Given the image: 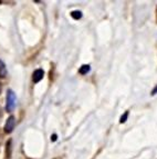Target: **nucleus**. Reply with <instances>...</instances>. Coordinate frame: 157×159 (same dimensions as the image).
<instances>
[{"mask_svg":"<svg viewBox=\"0 0 157 159\" xmlns=\"http://www.w3.org/2000/svg\"><path fill=\"white\" fill-rule=\"evenodd\" d=\"M90 69H91V68H90L89 65H83L81 68L78 69V72H80L81 75H87V72L90 71Z\"/></svg>","mask_w":157,"mask_h":159,"instance_id":"nucleus-5","label":"nucleus"},{"mask_svg":"<svg viewBox=\"0 0 157 159\" xmlns=\"http://www.w3.org/2000/svg\"><path fill=\"white\" fill-rule=\"evenodd\" d=\"M1 117H2V111H1V108H0V119H1Z\"/></svg>","mask_w":157,"mask_h":159,"instance_id":"nucleus-11","label":"nucleus"},{"mask_svg":"<svg viewBox=\"0 0 157 159\" xmlns=\"http://www.w3.org/2000/svg\"><path fill=\"white\" fill-rule=\"evenodd\" d=\"M156 93H157V86L153 89V91H152V95H156Z\"/></svg>","mask_w":157,"mask_h":159,"instance_id":"nucleus-9","label":"nucleus"},{"mask_svg":"<svg viewBox=\"0 0 157 159\" xmlns=\"http://www.w3.org/2000/svg\"><path fill=\"white\" fill-rule=\"evenodd\" d=\"M156 16H157V8H156Z\"/></svg>","mask_w":157,"mask_h":159,"instance_id":"nucleus-12","label":"nucleus"},{"mask_svg":"<svg viewBox=\"0 0 157 159\" xmlns=\"http://www.w3.org/2000/svg\"><path fill=\"white\" fill-rule=\"evenodd\" d=\"M10 155H11V140H9L7 143V148H6V157L10 158Z\"/></svg>","mask_w":157,"mask_h":159,"instance_id":"nucleus-7","label":"nucleus"},{"mask_svg":"<svg viewBox=\"0 0 157 159\" xmlns=\"http://www.w3.org/2000/svg\"><path fill=\"white\" fill-rule=\"evenodd\" d=\"M51 140H53V141H55V140H57V136H55V135L51 136Z\"/></svg>","mask_w":157,"mask_h":159,"instance_id":"nucleus-10","label":"nucleus"},{"mask_svg":"<svg viewBox=\"0 0 157 159\" xmlns=\"http://www.w3.org/2000/svg\"><path fill=\"white\" fill-rule=\"evenodd\" d=\"M127 117H128V111H126L125 114H124V116L121 117V119H120V122L121 124H123V122L126 121V119H127Z\"/></svg>","mask_w":157,"mask_h":159,"instance_id":"nucleus-8","label":"nucleus"},{"mask_svg":"<svg viewBox=\"0 0 157 159\" xmlns=\"http://www.w3.org/2000/svg\"><path fill=\"white\" fill-rule=\"evenodd\" d=\"M6 76H7V68L5 62L0 59V78H5Z\"/></svg>","mask_w":157,"mask_h":159,"instance_id":"nucleus-4","label":"nucleus"},{"mask_svg":"<svg viewBox=\"0 0 157 159\" xmlns=\"http://www.w3.org/2000/svg\"><path fill=\"white\" fill-rule=\"evenodd\" d=\"M43 76H45V71L42 69H37L32 75V80H33V82H39L42 80Z\"/></svg>","mask_w":157,"mask_h":159,"instance_id":"nucleus-3","label":"nucleus"},{"mask_svg":"<svg viewBox=\"0 0 157 159\" xmlns=\"http://www.w3.org/2000/svg\"><path fill=\"white\" fill-rule=\"evenodd\" d=\"M6 110L8 112H11L16 107V95L11 89L7 91V98H6Z\"/></svg>","mask_w":157,"mask_h":159,"instance_id":"nucleus-1","label":"nucleus"},{"mask_svg":"<svg viewBox=\"0 0 157 159\" xmlns=\"http://www.w3.org/2000/svg\"><path fill=\"white\" fill-rule=\"evenodd\" d=\"M71 17L73 19H75V20H78V19L82 18V12L81 11H72L71 12Z\"/></svg>","mask_w":157,"mask_h":159,"instance_id":"nucleus-6","label":"nucleus"},{"mask_svg":"<svg viewBox=\"0 0 157 159\" xmlns=\"http://www.w3.org/2000/svg\"><path fill=\"white\" fill-rule=\"evenodd\" d=\"M15 126H16V119H15V117L10 116L8 118V120L6 121V125H5V133L6 134H10L12 133V130L15 129Z\"/></svg>","mask_w":157,"mask_h":159,"instance_id":"nucleus-2","label":"nucleus"}]
</instances>
